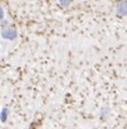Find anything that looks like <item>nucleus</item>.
<instances>
[{"label": "nucleus", "mask_w": 127, "mask_h": 129, "mask_svg": "<svg viewBox=\"0 0 127 129\" xmlns=\"http://www.w3.org/2000/svg\"><path fill=\"white\" fill-rule=\"evenodd\" d=\"M4 18V11H3V9L0 8V19H3Z\"/></svg>", "instance_id": "nucleus-4"}, {"label": "nucleus", "mask_w": 127, "mask_h": 129, "mask_svg": "<svg viewBox=\"0 0 127 129\" xmlns=\"http://www.w3.org/2000/svg\"><path fill=\"white\" fill-rule=\"evenodd\" d=\"M6 117H8V109L5 108V109H3V112L0 114V120L1 122H5L6 120Z\"/></svg>", "instance_id": "nucleus-2"}, {"label": "nucleus", "mask_w": 127, "mask_h": 129, "mask_svg": "<svg viewBox=\"0 0 127 129\" xmlns=\"http://www.w3.org/2000/svg\"><path fill=\"white\" fill-rule=\"evenodd\" d=\"M59 1H60L62 5H67V4H70V1H71V0H59Z\"/></svg>", "instance_id": "nucleus-3"}, {"label": "nucleus", "mask_w": 127, "mask_h": 129, "mask_svg": "<svg viewBox=\"0 0 127 129\" xmlns=\"http://www.w3.org/2000/svg\"><path fill=\"white\" fill-rule=\"evenodd\" d=\"M3 38L5 39H15L16 38V30L14 29H6L3 31Z\"/></svg>", "instance_id": "nucleus-1"}]
</instances>
